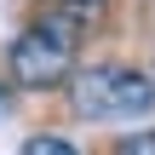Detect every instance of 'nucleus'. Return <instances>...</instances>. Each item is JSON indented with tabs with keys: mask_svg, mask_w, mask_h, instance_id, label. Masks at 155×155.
I'll list each match as a JSON object with an SVG mask.
<instances>
[{
	"mask_svg": "<svg viewBox=\"0 0 155 155\" xmlns=\"http://www.w3.org/2000/svg\"><path fill=\"white\" fill-rule=\"evenodd\" d=\"M75 46H81V23H75L69 12L52 6L40 23H29V29L12 40V52H6L12 81L29 86V92H52V86H63V81L75 75Z\"/></svg>",
	"mask_w": 155,
	"mask_h": 155,
	"instance_id": "f257e3e1",
	"label": "nucleus"
},
{
	"mask_svg": "<svg viewBox=\"0 0 155 155\" xmlns=\"http://www.w3.org/2000/svg\"><path fill=\"white\" fill-rule=\"evenodd\" d=\"M69 104L81 121H138L155 109V81L144 69H127V63H98V69L75 75Z\"/></svg>",
	"mask_w": 155,
	"mask_h": 155,
	"instance_id": "f03ea898",
	"label": "nucleus"
},
{
	"mask_svg": "<svg viewBox=\"0 0 155 155\" xmlns=\"http://www.w3.org/2000/svg\"><path fill=\"white\" fill-rule=\"evenodd\" d=\"M69 150H75L69 138H46V132L40 138H23V155H69Z\"/></svg>",
	"mask_w": 155,
	"mask_h": 155,
	"instance_id": "7ed1b4c3",
	"label": "nucleus"
},
{
	"mask_svg": "<svg viewBox=\"0 0 155 155\" xmlns=\"http://www.w3.org/2000/svg\"><path fill=\"white\" fill-rule=\"evenodd\" d=\"M121 150H132V155H155V132H144V138H127Z\"/></svg>",
	"mask_w": 155,
	"mask_h": 155,
	"instance_id": "20e7f679",
	"label": "nucleus"
},
{
	"mask_svg": "<svg viewBox=\"0 0 155 155\" xmlns=\"http://www.w3.org/2000/svg\"><path fill=\"white\" fill-rule=\"evenodd\" d=\"M0 115H6V98H0Z\"/></svg>",
	"mask_w": 155,
	"mask_h": 155,
	"instance_id": "39448f33",
	"label": "nucleus"
}]
</instances>
